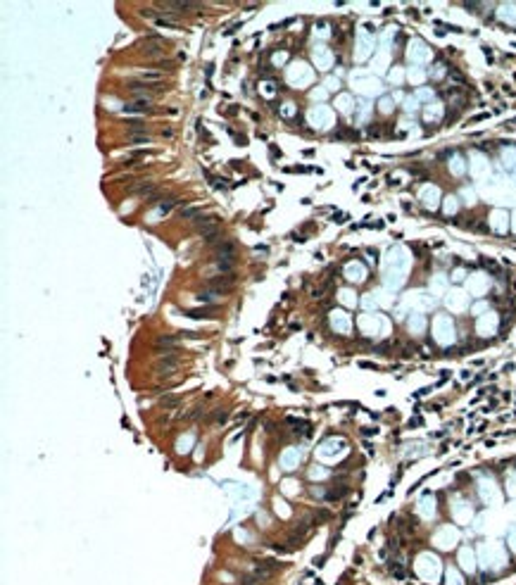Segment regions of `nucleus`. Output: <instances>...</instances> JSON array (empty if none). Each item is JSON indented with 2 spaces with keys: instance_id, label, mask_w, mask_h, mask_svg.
I'll use <instances>...</instances> for the list:
<instances>
[{
  "instance_id": "f257e3e1",
  "label": "nucleus",
  "mask_w": 516,
  "mask_h": 585,
  "mask_svg": "<svg viewBox=\"0 0 516 585\" xmlns=\"http://www.w3.org/2000/svg\"><path fill=\"white\" fill-rule=\"evenodd\" d=\"M416 571L424 576L426 580H438L440 576V561L435 559V557H431V554H421L416 561Z\"/></svg>"
},
{
  "instance_id": "f03ea898",
  "label": "nucleus",
  "mask_w": 516,
  "mask_h": 585,
  "mask_svg": "<svg viewBox=\"0 0 516 585\" xmlns=\"http://www.w3.org/2000/svg\"><path fill=\"white\" fill-rule=\"evenodd\" d=\"M433 336L438 338V343L443 345H450L452 340H454V326H452V321L447 317H438L435 321H433Z\"/></svg>"
},
{
  "instance_id": "7ed1b4c3",
  "label": "nucleus",
  "mask_w": 516,
  "mask_h": 585,
  "mask_svg": "<svg viewBox=\"0 0 516 585\" xmlns=\"http://www.w3.org/2000/svg\"><path fill=\"white\" fill-rule=\"evenodd\" d=\"M459 533L454 531L452 526H445L438 531V535H435V545L440 547V550H450V547H454V542H457Z\"/></svg>"
},
{
  "instance_id": "20e7f679",
  "label": "nucleus",
  "mask_w": 516,
  "mask_h": 585,
  "mask_svg": "<svg viewBox=\"0 0 516 585\" xmlns=\"http://www.w3.org/2000/svg\"><path fill=\"white\" fill-rule=\"evenodd\" d=\"M207 288L214 292H222V290H231L233 288V276L231 274H222V276H214V279L207 281Z\"/></svg>"
},
{
  "instance_id": "39448f33",
  "label": "nucleus",
  "mask_w": 516,
  "mask_h": 585,
  "mask_svg": "<svg viewBox=\"0 0 516 585\" xmlns=\"http://www.w3.org/2000/svg\"><path fill=\"white\" fill-rule=\"evenodd\" d=\"M497 331V314H485L478 319V333L481 336H490Z\"/></svg>"
},
{
  "instance_id": "423d86ee",
  "label": "nucleus",
  "mask_w": 516,
  "mask_h": 585,
  "mask_svg": "<svg viewBox=\"0 0 516 585\" xmlns=\"http://www.w3.org/2000/svg\"><path fill=\"white\" fill-rule=\"evenodd\" d=\"M216 224H219L216 217H205V219H203V217H197V219H195V228L203 236H209L212 231H216Z\"/></svg>"
},
{
  "instance_id": "0eeeda50",
  "label": "nucleus",
  "mask_w": 516,
  "mask_h": 585,
  "mask_svg": "<svg viewBox=\"0 0 516 585\" xmlns=\"http://www.w3.org/2000/svg\"><path fill=\"white\" fill-rule=\"evenodd\" d=\"M481 495H483V500L488 502V504H500V493H497V488H495V483H490V481H483L481 483Z\"/></svg>"
},
{
  "instance_id": "6e6552de",
  "label": "nucleus",
  "mask_w": 516,
  "mask_h": 585,
  "mask_svg": "<svg viewBox=\"0 0 516 585\" xmlns=\"http://www.w3.org/2000/svg\"><path fill=\"white\" fill-rule=\"evenodd\" d=\"M459 564H462V569L469 573L476 571V557H473V550L471 547H464L462 552H459Z\"/></svg>"
},
{
  "instance_id": "1a4fd4ad",
  "label": "nucleus",
  "mask_w": 516,
  "mask_h": 585,
  "mask_svg": "<svg viewBox=\"0 0 516 585\" xmlns=\"http://www.w3.org/2000/svg\"><path fill=\"white\" fill-rule=\"evenodd\" d=\"M447 307L450 309H454V312H462V309H466V295L462 290H454L447 295Z\"/></svg>"
},
{
  "instance_id": "9d476101",
  "label": "nucleus",
  "mask_w": 516,
  "mask_h": 585,
  "mask_svg": "<svg viewBox=\"0 0 516 585\" xmlns=\"http://www.w3.org/2000/svg\"><path fill=\"white\" fill-rule=\"evenodd\" d=\"M138 48L145 50V55H155V52H160L164 48V38H143L138 43Z\"/></svg>"
},
{
  "instance_id": "9b49d317",
  "label": "nucleus",
  "mask_w": 516,
  "mask_h": 585,
  "mask_svg": "<svg viewBox=\"0 0 516 585\" xmlns=\"http://www.w3.org/2000/svg\"><path fill=\"white\" fill-rule=\"evenodd\" d=\"M469 290L473 292V295H481V292L488 290V276L485 274H478V276H473V279L469 281Z\"/></svg>"
},
{
  "instance_id": "f8f14e48",
  "label": "nucleus",
  "mask_w": 516,
  "mask_h": 585,
  "mask_svg": "<svg viewBox=\"0 0 516 585\" xmlns=\"http://www.w3.org/2000/svg\"><path fill=\"white\" fill-rule=\"evenodd\" d=\"M176 359H171V357H164L162 362H157V366H155V371L157 374H164V376H171L174 371H176Z\"/></svg>"
},
{
  "instance_id": "ddd939ff",
  "label": "nucleus",
  "mask_w": 516,
  "mask_h": 585,
  "mask_svg": "<svg viewBox=\"0 0 516 585\" xmlns=\"http://www.w3.org/2000/svg\"><path fill=\"white\" fill-rule=\"evenodd\" d=\"M381 319H383V317H364V319H362V328H364L366 333H379Z\"/></svg>"
},
{
  "instance_id": "4468645a",
  "label": "nucleus",
  "mask_w": 516,
  "mask_h": 585,
  "mask_svg": "<svg viewBox=\"0 0 516 585\" xmlns=\"http://www.w3.org/2000/svg\"><path fill=\"white\" fill-rule=\"evenodd\" d=\"M216 314V307H203V309H186V317H193V319H207V317H214Z\"/></svg>"
},
{
  "instance_id": "2eb2a0df",
  "label": "nucleus",
  "mask_w": 516,
  "mask_h": 585,
  "mask_svg": "<svg viewBox=\"0 0 516 585\" xmlns=\"http://www.w3.org/2000/svg\"><path fill=\"white\" fill-rule=\"evenodd\" d=\"M214 255H216V260H226V257H233V243H219L216 245V250H214Z\"/></svg>"
},
{
  "instance_id": "dca6fc26",
  "label": "nucleus",
  "mask_w": 516,
  "mask_h": 585,
  "mask_svg": "<svg viewBox=\"0 0 516 585\" xmlns=\"http://www.w3.org/2000/svg\"><path fill=\"white\" fill-rule=\"evenodd\" d=\"M155 347L157 350H174L176 347V338L174 336H160L155 340Z\"/></svg>"
},
{
  "instance_id": "f3484780",
  "label": "nucleus",
  "mask_w": 516,
  "mask_h": 585,
  "mask_svg": "<svg viewBox=\"0 0 516 585\" xmlns=\"http://www.w3.org/2000/svg\"><path fill=\"white\" fill-rule=\"evenodd\" d=\"M490 224L497 228V231H504V228H507V215H504L502 209L492 212V215H490Z\"/></svg>"
},
{
  "instance_id": "a211bd4d",
  "label": "nucleus",
  "mask_w": 516,
  "mask_h": 585,
  "mask_svg": "<svg viewBox=\"0 0 516 585\" xmlns=\"http://www.w3.org/2000/svg\"><path fill=\"white\" fill-rule=\"evenodd\" d=\"M419 507H421V514H424L426 519H431L433 514H435V500H433V497H426V500H421Z\"/></svg>"
},
{
  "instance_id": "6ab92c4d",
  "label": "nucleus",
  "mask_w": 516,
  "mask_h": 585,
  "mask_svg": "<svg viewBox=\"0 0 516 585\" xmlns=\"http://www.w3.org/2000/svg\"><path fill=\"white\" fill-rule=\"evenodd\" d=\"M347 276L352 281H362L366 276V269L362 264H352V267H347Z\"/></svg>"
},
{
  "instance_id": "aec40b11",
  "label": "nucleus",
  "mask_w": 516,
  "mask_h": 585,
  "mask_svg": "<svg viewBox=\"0 0 516 585\" xmlns=\"http://www.w3.org/2000/svg\"><path fill=\"white\" fill-rule=\"evenodd\" d=\"M440 117H443V105H440V103L438 105H428V107H426V119H428V122L440 119Z\"/></svg>"
},
{
  "instance_id": "412c9836",
  "label": "nucleus",
  "mask_w": 516,
  "mask_h": 585,
  "mask_svg": "<svg viewBox=\"0 0 516 585\" xmlns=\"http://www.w3.org/2000/svg\"><path fill=\"white\" fill-rule=\"evenodd\" d=\"M438 195H440V193H438V188H435V186H428V188H424L421 198H424L426 202H431V205H433V202H438Z\"/></svg>"
},
{
  "instance_id": "4be33fe9",
  "label": "nucleus",
  "mask_w": 516,
  "mask_h": 585,
  "mask_svg": "<svg viewBox=\"0 0 516 585\" xmlns=\"http://www.w3.org/2000/svg\"><path fill=\"white\" fill-rule=\"evenodd\" d=\"M148 107H150V103H148V100H138V103H133V105H126L124 110H126V112H145Z\"/></svg>"
},
{
  "instance_id": "5701e85b",
  "label": "nucleus",
  "mask_w": 516,
  "mask_h": 585,
  "mask_svg": "<svg viewBox=\"0 0 516 585\" xmlns=\"http://www.w3.org/2000/svg\"><path fill=\"white\" fill-rule=\"evenodd\" d=\"M424 319L421 317H412V321H409V328H412V333H421L424 331Z\"/></svg>"
},
{
  "instance_id": "b1692460",
  "label": "nucleus",
  "mask_w": 516,
  "mask_h": 585,
  "mask_svg": "<svg viewBox=\"0 0 516 585\" xmlns=\"http://www.w3.org/2000/svg\"><path fill=\"white\" fill-rule=\"evenodd\" d=\"M454 516H457L459 521H469L471 519V509L466 507V504H462L459 509H454Z\"/></svg>"
},
{
  "instance_id": "393cba45",
  "label": "nucleus",
  "mask_w": 516,
  "mask_h": 585,
  "mask_svg": "<svg viewBox=\"0 0 516 585\" xmlns=\"http://www.w3.org/2000/svg\"><path fill=\"white\" fill-rule=\"evenodd\" d=\"M178 402H181V397H178V395H167V397H162V400H160V404H162V407H176Z\"/></svg>"
},
{
  "instance_id": "a878e982",
  "label": "nucleus",
  "mask_w": 516,
  "mask_h": 585,
  "mask_svg": "<svg viewBox=\"0 0 516 585\" xmlns=\"http://www.w3.org/2000/svg\"><path fill=\"white\" fill-rule=\"evenodd\" d=\"M181 217H186V219H197V217H200V207H183Z\"/></svg>"
},
{
  "instance_id": "bb28decb",
  "label": "nucleus",
  "mask_w": 516,
  "mask_h": 585,
  "mask_svg": "<svg viewBox=\"0 0 516 585\" xmlns=\"http://www.w3.org/2000/svg\"><path fill=\"white\" fill-rule=\"evenodd\" d=\"M447 583H450V585H464V583H462V576H459L454 569H450V571H447Z\"/></svg>"
},
{
  "instance_id": "cd10ccee",
  "label": "nucleus",
  "mask_w": 516,
  "mask_h": 585,
  "mask_svg": "<svg viewBox=\"0 0 516 585\" xmlns=\"http://www.w3.org/2000/svg\"><path fill=\"white\" fill-rule=\"evenodd\" d=\"M445 205H447V207H445V212H447V215L457 212V198H454V195H450V198L445 200Z\"/></svg>"
},
{
  "instance_id": "c85d7f7f",
  "label": "nucleus",
  "mask_w": 516,
  "mask_h": 585,
  "mask_svg": "<svg viewBox=\"0 0 516 585\" xmlns=\"http://www.w3.org/2000/svg\"><path fill=\"white\" fill-rule=\"evenodd\" d=\"M504 162H507L509 167H514V169H516V150H514V148L504 152Z\"/></svg>"
},
{
  "instance_id": "c756f323",
  "label": "nucleus",
  "mask_w": 516,
  "mask_h": 585,
  "mask_svg": "<svg viewBox=\"0 0 516 585\" xmlns=\"http://www.w3.org/2000/svg\"><path fill=\"white\" fill-rule=\"evenodd\" d=\"M174 205H176V198H171V200H162V205H160V212H162V215H167V212H169Z\"/></svg>"
},
{
  "instance_id": "7c9ffc66",
  "label": "nucleus",
  "mask_w": 516,
  "mask_h": 585,
  "mask_svg": "<svg viewBox=\"0 0 516 585\" xmlns=\"http://www.w3.org/2000/svg\"><path fill=\"white\" fill-rule=\"evenodd\" d=\"M416 107H419L416 95H414V98H407V100H405V110H407V112H414Z\"/></svg>"
},
{
  "instance_id": "2f4dec72",
  "label": "nucleus",
  "mask_w": 516,
  "mask_h": 585,
  "mask_svg": "<svg viewBox=\"0 0 516 585\" xmlns=\"http://www.w3.org/2000/svg\"><path fill=\"white\" fill-rule=\"evenodd\" d=\"M450 164H452V174H457V176H459L462 171H464V167H462V160H459V157H454V160H452Z\"/></svg>"
},
{
  "instance_id": "473e14b6",
  "label": "nucleus",
  "mask_w": 516,
  "mask_h": 585,
  "mask_svg": "<svg viewBox=\"0 0 516 585\" xmlns=\"http://www.w3.org/2000/svg\"><path fill=\"white\" fill-rule=\"evenodd\" d=\"M216 264H219V269H222V271H229V269L233 267V257H226V260H219V262H216Z\"/></svg>"
},
{
  "instance_id": "72a5a7b5",
  "label": "nucleus",
  "mask_w": 516,
  "mask_h": 585,
  "mask_svg": "<svg viewBox=\"0 0 516 585\" xmlns=\"http://www.w3.org/2000/svg\"><path fill=\"white\" fill-rule=\"evenodd\" d=\"M431 286H433V290H435V292H443V288H445V281H443V276H435V279H433V283H431Z\"/></svg>"
},
{
  "instance_id": "f704fd0d",
  "label": "nucleus",
  "mask_w": 516,
  "mask_h": 585,
  "mask_svg": "<svg viewBox=\"0 0 516 585\" xmlns=\"http://www.w3.org/2000/svg\"><path fill=\"white\" fill-rule=\"evenodd\" d=\"M431 98H433V91H428V88H419L416 100H431Z\"/></svg>"
},
{
  "instance_id": "c9c22d12",
  "label": "nucleus",
  "mask_w": 516,
  "mask_h": 585,
  "mask_svg": "<svg viewBox=\"0 0 516 585\" xmlns=\"http://www.w3.org/2000/svg\"><path fill=\"white\" fill-rule=\"evenodd\" d=\"M409 79H412L414 84H419V81H424V72H421V69H412V72H409Z\"/></svg>"
},
{
  "instance_id": "e433bc0d",
  "label": "nucleus",
  "mask_w": 516,
  "mask_h": 585,
  "mask_svg": "<svg viewBox=\"0 0 516 585\" xmlns=\"http://www.w3.org/2000/svg\"><path fill=\"white\" fill-rule=\"evenodd\" d=\"M131 143H148L150 141V136H133V138H129Z\"/></svg>"
},
{
  "instance_id": "4c0bfd02",
  "label": "nucleus",
  "mask_w": 516,
  "mask_h": 585,
  "mask_svg": "<svg viewBox=\"0 0 516 585\" xmlns=\"http://www.w3.org/2000/svg\"><path fill=\"white\" fill-rule=\"evenodd\" d=\"M509 547L516 552V528H511V533H509Z\"/></svg>"
},
{
  "instance_id": "58836bf2",
  "label": "nucleus",
  "mask_w": 516,
  "mask_h": 585,
  "mask_svg": "<svg viewBox=\"0 0 516 585\" xmlns=\"http://www.w3.org/2000/svg\"><path fill=\"white\" fill-rule=\"evenodd\" d=\"M507 488H509V495H514V497H516V478H509V485H507Z\"/></svg>"
},
{
  "instance_id": "ea45409f",
  "label": "nucleus",
  "mask_w": 516,
  "mask_h": 585,
  "mask_svg": "<svg viewBox=\"0 0 516 585\" xmlns=\"http://www.w3.org/2000/svg\"><path fill=\"white\" fill-rule=\"evenodd\" d=\"M400 72H402V69H395V72L390 74V79L395 81V84H398V81H402V74H400Z\"/></svg>"
},
{
  "instance_id": "a19ab883",
  "label": "nucleus",
  "mask_w": 516,
  "mask_h": 585,
  "mask_svg": "<svg viewBox=\"0 0 516 585\" xmlns=\"http://www.w3.org/2000/svg\"><path fill=\"white\" fill-rule=\"evenodd\" d=\"M390 107H392L390 100H383V103H381V110H383V112H390Z\"/></svg>"
},
{
  "instance_id": "79ce46f5",
  "label": "nucleus",
  "mask_w": 516,
  "mask_h": 585,
  "mask_svg": "<svg viewBox=\"0 0 516 585\" xmlns=\"http://www.w3.org/2000/svg\"><path fill=\"white\" fill-rule=\"evenodd\" d=\"M483 309H485V302H478V305L473 307V312H476V314H478V312H483Z\"/></svg>"
},
{
  "instance_id": "37998d69",
  "label": "nucleus",
  "mask_w": 516,
  "mask_h": 585,
  "mask_svg": "<svg viewBox=\"0 0 516 585\" xmlns=\"http://www.w3.org/2000/svg\"><path fill=\"white\" fill-rule=\"evenodd\" d=\"M514 228H516V212H514Z\"/></svg>"
}]
</instances>
